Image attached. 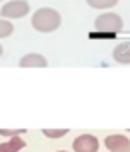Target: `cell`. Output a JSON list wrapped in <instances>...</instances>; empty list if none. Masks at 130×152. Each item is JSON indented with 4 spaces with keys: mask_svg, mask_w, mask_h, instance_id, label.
Wrapping results in <instances>:
<instances>
[{
    "mask_svg": "<svg viewBox=\"0 0 130 152\" xmlns=\"http://www.w3.org/2000/svg\"><path fill=\"white\" fill-rule=\"evenodd\" d=\"M30 23L38 32H53L61 27V15L52 7H41L32 15Z\"/></svg>",
    "mask_w": 130,
    "mask_h": 152,
    "instance_id": "6da1fadb",
    "label": "cell"
},
{
    "mask_svg": "<svg viewBox=\"0 0 130 152\" xmlns=\"http://www.w3.org/2000/svg\"><path fill=\"white\" fill-rule=\"evenodd\" d=\"M13 31H14L13 23H9L7 20H0V38H7V36H11Z\"/></svg>",
    "mask_w": 130,
    "mask_h": 152,
    "instance_id": "8fae6325",
    "label": "cell"
},
{
    "mask_svg": "<svg viewBox=\"0 0 130 152\" xmlns=\"http://www.w3.org/2000/svg\"><path fill=\"white\" fill-rule=\"evenodd\" d=\"M43 134L50 140H55V138H62L68 134V129H43Z\"/></svg>",
    "mask_w": 130,
    "mask_h": 152,
    "instance_id": "30bf717a",
    "label": "cell"
},
{
    "mask_svg": "<svg viewBox=\"0 0 130 152\" xmlns=\"http://www.w3.org/2000/svg\"><path fill=\"white\" fill-rule=\"evenodd\" d=\"M30 6L25 0H13V2H7L2 9H0V15L4 18H22L25 15H29Z\"/></svg>",
    "mask_w": 130,
    "mask_h": 152,
    "instance_id": "3957f363",
    "label": "cell"
},
{
    "mask_svg": "<svg viewBox=\"0 0 130 152\" xmlns=\"http://www.w3.org/2000/svg\"><path fill=\"white\" fill-rule=\"evenodd\" d=\"M25 145H27V143H25L20 136L9 138L7 141L0 143V152H20L22 148H25Z\"/></svg>",
    "mask_w": 130,
    "mask_h": 152,
    "instance_id": "ba28073f",
    "label": "cell"
},
{
    "mask_svg": "<svg viewBox=\"0 0 130 152\" xmlns=\"http://www.w3.org/2000/svg\"><path fill=\"white\" fill-rule=\"evenodd\" d=\"M20 66L22 68H45L48 66V61L41 54H27L20 59Z\"/></svg>",
    "mask_w": 130,
    "mask_h": 152,
    "instance_id": "8992f818",
    "label": "cell"
},
{
    "mask_svg": "<svg viewBox=\"0 0 130 152\" xmlns=\"http://www.w3.org/2000/svg\"><path fill=\"white\" fill-rule=\"evenodd\" d=\"M72 148H73V152H98L100 141L93 134H80L73 140Z\"/></svg>",
    "mask_w": 130,
    "mask_h": 152,
    "instance_id": "277c9868",
    "label": "cell"
},
{
    "mask_svg": "<svg viewBox=\"0 0 130 152\" xmlns=\"http://www.w3.org/2000/svg\"><path fill=\"white\" fill-rule=\"evenodd\" d=\"M105 147L109 152H130V140L125 134H110L105 138Z\"/></svg>",
    "mask_w": 130,
    "mask_h": 152,
    "instance_id": "5b68a950",
    "label": "cell"
},
{
    "mask_svg": "<svg viewBox=\"0 0 130 152\" xmlns=\"http://www.w3.org/2000/svg\"><path fill=\"white\" fill-rule=\"evenodd\" d=\"M23 132H25V129H13V131L0 129V136H6L7 140H9V138H16V136H20V134H23Z\"/></svg>",
    "mask_w": 130,
    "mask_h": 152,
    "instance_id": "7c38bea8",
    "label": "cell"
},
{
    "mask_svg": "<svg viewBox=\"0 0 130 152\" xmlns=\"http://www.w3.org/2000/svg\"><path fill=\"white\" fill-rule=\"evenodd\" d=\"M0 56H2V45H0Z\"/></svg>",
    "mask_w": 130,
    "mask_h": 152,
    "instance_id": "4fadbf2b",
    "label": "cell"
},
{
    "mask_svg": "<svg viewBox=\"0 0 130 152\" xmlns=\"http://www.w3.org/2000/svg\"><path fill=\"white\" fill-rule=\"evenodd\" d=\"M96 32H105V34H116L123 29V18L116 13H103L95 20Z\"/></svg>",
    "mask_w": 130,
    "mask_h": 152,
    "instance_id": "7a4b0ae2",
    "label": "cell"
},
{
    "mask_svg": "<svg viewBox=\"0 0 130 152\" xmlns=\"http://www.w3.org/2000/svg\"><path fill=\"white\" fill-rule=\"evenodd\" d=\"M57 152H68V150H57Z\"/></svg>",
    "mask_w": 130,
    "mask_h": 152,
    "instance_id": "5bb4252c",
    "label": "cell"
},
{
    "mask_svg": "<svg viewBox=\"0 0 130 152\" xmlns=\"http://www.w3.org/2000/svg\"><path fill=\"white\" fill-rule=\"evenodd\" d=\"M93 9H109L118 4V0H86Z\"/></svg>",
    "mask_w": 130,
    "mask_h": 152,
    "instance_id": "9c48e42d",
    "label": "cell"
},
{
    "mask_svg": "<svg viewBox=\"0 0 130 152\" xmlns=\"http://www.w3.org/2000/svg\"><path fill=\"white\" fill-rule=\"evenodd\" d=\"M112 57H114V61L119 63V64H130V41L119 43V45L114 48Z\"/></svg>",
    "mask_w": 130,
    "mask_h": 152,
    "instance_id": "52a82bcc",
    "label": "cell"
}]
</instances>
